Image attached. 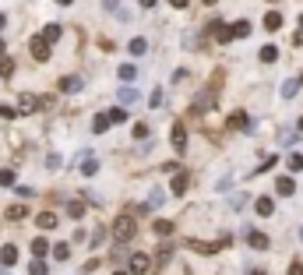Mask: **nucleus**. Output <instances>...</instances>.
I'll return each instance as SVG.
<instances>
[{
  "instance_id": "nucleus-1",
  "label": "nucleus",
  "mask_w": 303,
  "mask_h": 275,
  "mask_svg": "<svg viewBox=\"0 0 303 275\" xmlns=\"http://www.w3.org/2000/svg\"><path fill=\"white\" fill-rule=\"evenodd\" d=\"M109 233H113V240H117V244H127V240L138 237V219L131 212H120L117 219L109 222Z\"/></svg>"
},
{
  "instance_id": "nucleus-2",
  "label": "nucleus",
  "mask_w": 303,
  "mask_h": 275,
  "mask_svg": "<svg viewBox=\"0 0 303 275\" xmlns=\"http://www.w3.org/2000/svg\"><path fill=\"white\" fill-rule=\"evenodd\" d=\"M243 240H247L250 251H268V247H272V240L264 237L261 229H243Z\"/></svg>"
},
{
  "instance_id": "nucleus-3",
  "label": "nucleus",
  "mask_w": 303,
  "mask_h": 275,
  "mask_svg": "<svg viewBox=\"0 0 303 275\" xmlns=\"http://www.w3.org/2000/svg\"><path fill=\"white\" fill-rule=\"evenodd\" d=\"M148 268H152V258H148V254L138 251V254L127 258V272H131V275H148Z\"/></svg>"
},
{
  "instance_id": "nucleus-4",
  "label": "nucleus",
  "mask_w": 303,
  "mask_h": 275,
  "mask_svg": "<svg viewBox=\"0 0 303 275\" xmlns=\"http://www.w3.org/2000/svg\"><path fill=\"white\" fill-rule=\"evenodd\" d=\"M28 50H32V57L39 60V64H46V60H50V43H46L43 35H32V43H28Z\"/></svg>"
},
{
  "instance_id": "nucleus-5",
  "label": "nucleus",
  "mask_w": 303,
  "mask_h": 275,
  "mask_svg": "<svg viewBox=\"0 0 303 275\" xmlns=\"http://www.w3.org/2000/svg\"><path fill=\"white\" fill-rule=\"evenodd\" d=\"M169 141H173L176 155H183V152H187V127H183V124H173V131H169Z\"/></svg>"
},
{
  "instance_id": "nucleus-6",
  "label": "nucleus",
  "mask_w": 303,
  "mask_h": 275,
  "mask_svg": "<svg viewBox=\"0 0 303 275\" xmlns=\"http://www.w3.org/2000/svg\"><path fill=\"white\" fill-rule=\"evenodd\" d=\"M275 194H279V198H293V194H296V180L293 177H275Z\"/></svg>"
},
{
  "instance_id": "nucleus-7",
  "label": "nucleus",
  "mask_w": 303,
  "mask_h": 275,
  "mask_svg": "<svg viewBox=\"0 0 303 275\" xmlns=\"http://www.w3.org/2000/svg\"><path fill=\"white\" fill-rule=\"evenodd\" d=\"M85 89V82L78 74H67V78H60V92H67V95H74V92H81Z\"/></svg>"
},
{
  "instance_id": "nucleus-8",
  "label": "nucleus",
  "mask_w": 303,
  "mask_h": 275,
  "mask_svg": "<svg viewBox=\"0 0 303 275\" xmlns=\"http://www.w3.org/2000/svg\"><path fill=\"white\" fill-rule=\"evenodd\" d=\"M14 261H18V247H14V244H4V247H0V265H4V268H14Z\"/></svg>"
},
{
  "instance_id": "nucleus-9",
  "label": "nucleus",
  "mask_w": 303,
  "mask_h": 275,
  "mask_svg": "<svg viewBox=\"0 0 303 275\" xmlns=\"http://www.w3.org/2000/svg\"><path fill=\"white\" fill-rule=\"evenodd\" d=\"M229 127H240V131H254V120H250L247 113H240V109H236V113L229 116Z\"/></svg>"
},
{
  "instance_id": "nucleus-10",
  "label": "nucleus",
  "mask_w": 303,
  "mask_h": 275,
  "mask_svg": "<svg viewBox=\"0 0 303 275\" xmlns=\"http://www.w3.org/2000/svg\"><path fill=\"white\" fill-rule=\"evenodd\" d=\"M32 109H39V99H35L32 92H21V99H18V113H32Z\"/></svg>"
},
{
  "instance_id": "nucleus-11",
  "label": "nucleus",
  "mask_w": 303,
  "mask_h": 275,
  "mask_svg": "<svg viewBox=\"0 0 303 275\" xmlns=\"http://www.w3.org/2000/svg\"><path fill=\"white\" fill-rule=\"evenodd\" d=\"M32 254H35V261H43V258L50 254V240H46V237H35V240H32Z\"/></svg>"
},
{
  "instance_id": "nucleus-12",
  "label": "nucleus",
  "mask_w": 303,
  "mask_h": 275,
  "mask_svg": "<svg viewBox=\"0 0 303 275\" xmlns=\"http://www.w3.org/2000/svg\"><path fill=\"white\" fill-rule=\"evenodd\" d=\"M187 187H191V177H187V173H176V177H173V183H169V190H173V194H187Z\"/></svg>"
},
{
  "instance_id": "nucleus-13",
  "label": "nucleus",
  "mask_w": 303,
  "mask_h": 275,
  "mask_svg": "<svg viewBox=\"0 0 303 275\" xmlns=\"http://www.w3.org/2000/svg\"><path fill=\"white\" fill-rule=\"evenodd\" d=\"M250 28H254V25L243 18V21H233V25H229V35H233V39H243V35H250Z\"/></svg>"
},
{
  "instance_id": "nucleus-14",
  "label": "nucleus",
  "mask_w": 303,
  "mask_h": 275,
  "mask_svg": "<svg viewBox=\"0 0 303 275\" xmlns=\"http://www.w3.org/2000/svg\"><path fill=\"white\" fill-rule=\"evenodd\" d=\"M254 212H257V215H264V219H268V215L275 212V201H272V198H257V201H254Z\"/></svg>"
},
{
  "instance_id": "nucleus-15",
  "label": "nucleus",
  "mask_w": 303,
  "mask_h": 275,
  "mask_svg": "<svg viewBox=\"0 0 303 275\" xmlns=\"http://www.w3.org/2000/svg\"><path fill=\"white\" fill-rule=\"evenodd\" d=\"M117 99H120L124 106H131V102H138V89H131V85H120V92H117Z\"/></svg>"
},
{
  "instance_id": "nucleus-16",
  "label": "nucleus",
  "mask_w": 303,
  "mask_h": 275,
  "mask_svg": "<svg viewBox=\"0 0 303 275\" xmlns=\"http://www.w3.org/2000/svg\"><path fill=\"white\" fill-rule=\"evenodd\" d=\"M257 57H261V64H275V60H279V46H272V43H268V46H261Z\"/></svg>"
},
{
  "instance_id": "nucleus-17",
  "label": "nucleus",
  "mask_w": 303,
  "mask_h": 275,
  "mask_svg": "<svg viewBox=\"0 0 303 275\" xmlns=\"http://www.w3.org/2000/svg\"><path fill=\"white\" fill-rule=\"evenodd\" d=\"M264 28H268V32H279V28H282V14H279V11H268V14H264Z\"/></svg>"
},
{
  "instance_id": "nucleus-18",
  "label": "nucleus",
  "mask_w": 303,
  "mask_h": 275,
  "mask_svg": "<svg viewBox=\"0 0 303 275\" xmlns=\"http://www.w3.org/2000/svg\"><path fill=\"white\" fill-rule=\"evenodd\" d=\"M212 32H215V39H219V43H233V35H229V25L215 21V25H212Z\"/></svg>"
},
{
  "instance_id": "nucleus-19",
  "label": "nucleus",
  "mask_w": 303,
  "mask_h": 275,
  "mask_svg": "<svg viewBox=\"0 0 303 275\" xmlns=\"http://www.w3.org/2000/svg\"><path fill=\"white\" fill-rule=\"evenodd\" d=\"M39 229H57V212H39Z\"/></svg>"
},
{
  "instance_id": "nucleus-20",
  "label": "nucleus",
  "mask_w": 303,
  "mask_h": 275,
  "mask_svg": "<svg viewBox=\"0 0 303 275\" xmlns=\"http://www.w3.org/2000/svg\"><path fill=\"white\" fill-rule=\"evenodd\" d=\"M60 32H64V28H60V25H46V28H43V32H39V35H43V39H46V43H50V46H53V43H57V39H60Z\"/></svg>"
},
{
  "instance_id": "nucleus-21",
  "label": "nucleus",
  "mask_w": 303,
  "mask_h": 275,
  "mask_svg": "<svg viewBox=\"0 0 303 275\" xmlns=\"http://www.w3.org/2000/svg\"><path fill=\"white\" fill-rule=\"evenodd\" d=\"M300 95V82H296V78H289V82L282 85V99H296Z\"/></svg>"
},
{
  "instance_id": "nucleus-22",
  "label": "nucleus",
  "mask_w": 303,
  "mask_h": 275,
  "mask_svg": "<svg viewBox=\"0 0 303 275\" xmlns=\"http://www.w3.org/2000/svg\"><path fill=\"white\" fill-rule=\"evenodd\" d=\"M50 254H53L57 261H67V258H71V244H53V247H50Z\"/></svg>"
},
{
  "instance_id": "nucleus-23",
  "label": "nucleus",
  "mask_w": 303,
  "mask_h": 275,
  "mask_svg": "<svg viewBox=\"0 0 303 275\" xmlns=\"http://www.w3.org/2000/svg\"><path fill=\"white\" fill-rule=\"evenodd\" d=\"M127 50H131L134 57H141V53L148 50V39H141V35H138V39H131V43H127Z\"/></svg>"
},
{
  "instance_id": "nucleus-24",
  "label": "nucleus",
  "mask_w": 303,
  "mask_h": 275,
  "mask_svg": "<svg viewBox=\"0 0 303 275\" xmlns=\"http://www.w3.org/2000/svg\"><path fill=\"white\" fill-rule=\"evenodd\" d=\"M152 229H155L159 237H169V233H173V222H169V219H155V222H152Z\"/></svg>"
},
{
  "instance_id": "nucleus-25",
  "label": "nucleus",
  "mask_w": 303,
  "mask_h": 275,
  "mask_svg": "<svg viewBox=\"0 0 303 275\" xmlns=\"http://www.w3.org/2000/svg\"><path fill=\"white\" fill-rule=\"evenodd\" d=\"M117 74H120V82H134V78H138V67H134V64H120Z\"/></svg>"
},
{
  "instance_id": "nucleus-26",
  "label": "nucleus",
  "mask_w": 303,
  "mask_h": 275,
  "mask_svg": "<svg viewBox=\"0 0 303 275\" xmlns=\"http://www.w3.org/2000/svg\"><path fill=\"white\" fill-rule=\"evenodd\" d=\"M109 127H113V124H109V116H106V113H99L95 120H92V131H95V134H102V131H109Z\"/></svg>"
},
{
  "instance_id": "nucleus-27",
  "label": "nucleus",
  "mask_w": 303,
  "mask_h": 275,
  "mask_svg": "<svg viewBox=\"0 0 303 275\" xmlns=\"http://www.w3.org/2000/svg\"><path fill=\"white\" fill-rule=\"evenodd\" d=\"M25 215H28V208H25V205H11V208H7V219H11V222H21Z\"/></svg>"
},
{
  "instance_id": "nucleus-28",
  "label": "nucleus",
  "mask_w": 303,
  "mask_h": 275,
  "mask_svg": "<svg viewBox=\"0 0 303 275\" xmlns=\"http://www.w3.org/2000/svg\"><path fill=\"white\" fill-rule=\"evenodd\" d=\"M106 116H109V124H113V127H117V124H124V120H127V113H124L120 106H117V109H106Z\"/></svg>"
},
{
  "instance_id": "nucleus-29",
  "label": "nucleus",
  "mask_w": 303,
  "mask_h": 275,
  "mask_svg": "<svg viewBox=\"0 0 303 275\" xmlns=\"http://www.w3.org/2000/svg\"><path fill=\"white\" fill-rule=\"evenodd\" d=\"M187 247H194V251H201V254H212L219 244H205V240H187Z\"/></svg>"
},
{
  "instance_id": "nucleus-30",
  "label": "nucleus",
  "mask_w": 303,
  "mask_h": 275,
  "mask_svg": "<svg viewBox=\"0 0 303 275\" xmlns=\"http://www.w3.org/2000/svg\"><path fill=\"white\" fill-rule=\"evenodd\" d=\"M14 74V60L11 57H0V78H11Z\"/></svg>"
},
{
  "instance_id": "nucleus-31",
  "label": "nucleus",
  "mask_w": 303,
  "mask_h": 275,
  "mask_svg": "<svg viewBox=\"0 0 303 275\" xmlns=\"http://www.w3.org/2000/svg\"><path fill=\"white\" fill-rule=\"evenodd\" d=\"M286 166H289V173H300V170H303V155H300V152H293Z\"/></svg>"
},
{
  "instance_id": "nucleus-32",
  "label": "nucleus",
  "mask_w": 303,
  "mask_h": 275,
  "mask_svg": "<svg viewBox=\"0 0 303 275\" xmlns=\"http://www.w3.org/2000/svg\"><path fill=\"white\" fill-rule=\"evenodd\" d=\"M67 215H71V219H81V215H85V205H81V201H71V205H67Z\"/></svg>"
},
{
  "instance_id": "nucleus-33",
  "label": "nucleus",
  "mask_w": 303,
  "mask_h": 275,
  "mask_svg": "<svg viewBox=\"0 0 303 275\" xmlns=\"http://www.w3.org/2000/svg\"><path fill=\"white\" fill-rule=\"evenodd\" d=\"M46 272H50L46 261H32V265H28V275H46Z\"/></svg>"
},
{
  "instance_id": "nucleus-34",
  "label": "nucleus",
  "mask_w": 303,
  "mask_h": 275,
  "mask_svg": "<svg viewBox=\"0 0 303 275\" xmlns=\"http://www.w3.org/2000/svg\"><path fill=\"white\" fill-rule=\"evenodd\" d=\"M0 187H14V170H0Z\"/></svg>"
},
{
  "instance_id": "nucleus-35",
  "label": "nucleus",
  "mask_w": 303,
  "mask_h": 275,
  "mask_svg": "<svg viewBox=\"0 0 303 275\" xmlns=\"http://www.w3.org/2000/svg\"><path fill=\"white\" fill-rule=\"evenodd\" d=\"M131 134H134V141H138V138L145 141V138H148V124H134V127H131Z\"/></svg>"
},
{
  "instance_id": "nucleus-36",
  "label": "nucleus",
  "mask_w": 303,
  "mask_h": 275,
  "mask_svg": "<svg viewBox=\"0 0 303 275\" xmlns=\"http://www.w3.org/2000/svg\"><path fill=\"white\" fill-rule=\"evenodd\" d=\"M95 170H99V163H95V159H85V166H81V173H85V177H95Z\"/></svg>"
},
{
  "instance_id": "nucleus-37",
  "label": "nucleus",
  "mask_w": 303,
  "mask_h": 275,
  "mask_svg": "<svg viewBox=\"0 0 303 275\" xmlns=\"http://www.w3.org/2000/svg\"><path fill=\"white\" fill-rule=\"evenodd\" d=\"M148 106H152V109H159V106H162V89H155V92H152V99H148Z\"/></svg>"
},
{
  "instance_id": "nucleus-38",
  "label": "nucleus",
  "mask_w": 303,
  "mask_h": 275,
  "mask_svg": "<svg viewBox=\"0 0 303 275\" xmlns=\"http://www.w3.org/2000/svg\"><path fill=\"white\" fill-rule=\"evenodd\" d=\"M155 205H162V190H159V187L152 190V198H148V208H155Z\"/></svg>"
},
{
  "instance_id": "nucleus-39",
  "label": "nucleus",
  "mask_w": 303,
  "mask_h": 275,
  "mask_svg": "<svg viewBox=\"0 0 303 275\" xmlns=\"http://www.w3.org/2000/svg\"><path fill=\"white\" fill-rule=\"evenodd\" d=\"M169 258H173V251L162 244V247H159V265H169Z\"/></svg>"
},
{
  "instance_id": "nucleus-40",
  "label": "nucleus",
  "mask_w": 303,
  "mask_h": 275,
  "mask_svg": "<svg viewBox=\"0 0 303 275\" xmlns=\"http://www.w3.org/2000/svg\"><path fill=\"white\" fill-rule=\"evenodd\" d=\"M46 166H50V170H57V166H60V155H57V152H50V155H46Z\"/></svg>"
},
{
  "instance_id": "nucleus-41",
  "label": "nucleus",
  "mask_w": 303,
  "mask_h": 275,
  "mask_svg": "<svg viewBox=\"0 0 303 275\" xmlns=\"http://www.w3.org/2000/svg\"><path fill=\"white\" fill-rule=\"evenodd\" d=\"M286 275H303V261H293V265H289V272H286Z\"/></svg>"
},
{
  "instance_id": "nucleus-42",
  "label": "nucleus",
  "mask_w": 303,
  "mask_h": 275,
  "mask_svg": "<svg viewBox=\"0 0 303 275\" xmlns=\"http://www.w3.org/2000/svg\"><path fill=\"white\" fill-rule=\"evenodd\" d=\"M14 113H18V109H11V106H0V116H4V120H14Z\"/></svg>"
},
{
  "instance_id": "nucleus-43",
  "label": "nucleus",
  "mask_w": 303,
  "mask_h": 275,
  "mask_svg": "<svg viewBox=\"0 0 303 275\" xmlns=\"http://www.w3.org/2000/svg\"><path fill=\"white\" fill-rule=\"evenodd\" d=\"M166 4H169V7H176V11H183V7H187V0H166Z\"/></svg>"
},
{
  "instance_id": "nucleus-44",
  "label": "nucleus",
  "mask_w": 303,
  "mask_h": 275,
  "mask_svg": "<svg viewBox=\"0 0 303 275\" xmlns=\"http://www.w3.org/2000/svg\"><path fill=\"white\" fill-rule=\"evenodd\" d=\"M117 4H120V0H102V7H106V11H117Z\"/></svg>"
},
{
  "instance_id": "nucleus-45",
  "label": "nucleus",
  "mask_w": 303,
  "mask_h": 275,
  "mask_svg": "<svg viewBox=\"0 0 303 275\" xmlns=\"http://www.w3.org/2000/svg\"><path fill=\"white\" fill-rule=\"evenodd\" d=\"M138 4H141V7H155V0H138Z\"/></svg>"
},
{
  "instance_id": "nucleus-46",
  "label": "nucleus",
  "mask_w": 303,
  "mask_h": 275,
  "mask_svg": "<svg viewBox=\"0 0 303 275\" xmlns=\"http://www.w3.org/2000/svg\"><path fill=\"white\" fill-rule=\"evenodd\" d=\"M247 275H264V272L261 268H247Z\"/></svg>"
},
{
  "instance_id": "nucleus-47",
  "label": "nucleus",
  "mask_w": 303,
  "mask_h": 275,
  "mask_svg": "<svg viewBox=\"0 0 303 275\" xmlns=\"http://www.w3.org/2000/svg\"><path fill=\"white\" fill-rule=\"evenodd\" d=\"M296 131H300V134H303V116H300V120H296Z\"/></svg>"
},
{
  "instance_id": "nucleus-48",
  "label": "nucleus",
  "mask_w": 303,
  "mask_h": 275,
  "mask_svg": "<svg viewBox=\"0 0 303 275\" xmlns=\"http://www.w3.org/2000/svg\"><path fill=\"white\" fill-rule=\"evenodd\" d=\"M57 4H60V7H67V4H74V0H57Z\"/></svg>"
},
{
  "instance_id": "nucleus-49",
  "label": "nucleus",
  "mask_w": 303,
  "mask_h": 275,
  "mask_svg": "<svg viewBox=\"0 0 303 275\" xmlns=\"http://www.w3.org/2000/svg\"><path fill=\"white\" fill-rule=\"evenodd\" d=\"M4 46H7V43H4V39H0V57H4Z\"/></svg>"
},
{
  "instance_id": "nucleus-50",
  "label": "nucleus",
  "mask_w": 303,
  "mask_h": 275,
  "mask_svg": "<svg viewBox=\"0 0 303 275\" xmlns=\"http://www.w3.org/2000/svg\"><path fill=\"white\" fill-rule=\"evenodd\" d=\"M4 21H7V18H4V14H0V28H4Z\"/></svg>"
},
{
  "instance_id": "nucleus-51",
  "label": "nucleus",
  "mask_w": 303,
  "mask_h": 275,
  "mask_svg": "<svg viewBox=\"0 0 303 275\" xmlns=\"http://www.w3.org/2000/svg\"><path fill=\"white\" fill-rule=\"evenodd\" d=\"M113 275H127V272H113Z\"/></svg>"
},
{
  "instance_id": "nucleus-52",
  "label": "nucleus",
  "mask_w": 303,
  "mask_h": 275,
  "mask_svg": "<svg viewBox=\"0 0 303 275\" xmlns=\"http://www.w3.org/2000/svg\"><path fill=\"white\" fill-rule=\"evenodd\" d=\"M300 240H303V226H300Z\"/></svg>"
},
{
  "instance_id": "nucleus-53",
  "label": "nucleus",
  "mask_w": 303,
  "mask_h": 275,
  "mask_svg": "<svg viewBox=\"0 0 303 275\" xmlns=\"http://www.w3.org/2000/svg\"><path fill=\"white\" fill-rule=\"evenodd\" d=\"M205 4H215V0H205Z\"/></svg>"
},
{
  "instance_id": "nucleus-54",
  "label": "nucleus",
  "mask_w": 303,
  "mask_h": 275,
  "mask_svg": "<svg viewBox=\"0 0 303 275\" xmlns=\"http://www.w3.org/2000/svg\"><path fill=\"white\" fill-rule=\"evenodd\" d=\"M268 4H275V0H268Z\"/></svg>"
}]
</instances>
